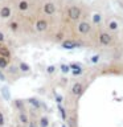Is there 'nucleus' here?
<instances>
[{
  "instance_id": "nucleus-1",
  "label": "nucleus",
  "mask_w": 123,
  "mask_h": 127,
  "mask_svg": "<svg viewBox=\"0 0 123 127\" xmlns=\"http://www.w3.org/2000/svg\"><path fill=\"white\" fill-rule=\"evenodd\" d=\"M67 13H69V17L71 20H78L79 17H81V8L79 7H70L69 9H67Z\"/></svg>"
},
{
  "instance_id": "nucleus-2",
  "label": "nucleus",
  "mask_w": 123,
  "mask_h": 127,
  "mask_svg": "<svg viewBox=\"0 0 123 127\" xmlns=\"http://www.w3.org/2000/svg\"><path fill=\"white\" fill-rule=\"evenodd\" d=\"M61 46L63 48V49H74V48L82 46V44L74 41V40H65V41H62Z\"/></svg>"
},
{
  "instance_id": "nucleus-3",
  "label": "nucleus",
  "mask_w": 123,
  "mask_h": 127,
  "mask_svg": "<svg viewBox=\"0 0 123 127\" xmlns=\"http://www.w3.org/2000/svg\"><path fill=\"white\" fill-rule=\"evenodd\" d=\"M99 42L102 44V45H105V46H107V45H110L111 42H113V37L109 34V33H106V32H103V33H101L99 34Z\"/></svg>"
},
{
  "instance_id": "nucleus-4",
  "label": "nucleus",
  "mask_w": 123,
  "mask_h": 127,
  "mask_svg": "<svg viewBox=\"0 0 123 127\" xmlns=\"http://www.w3.org/2000/svg\"><path fill=\"white\" fill-rule=\"evenodd\" d=\"M83 93V86L81 82H75L73 86H71V94L75 95V97H79Z\"/></svg>"
},
{
  "instance_id": "nucleus-5",
  "label": "nucleus",
  "mask_w": 123,
  "mask_h": 127,
  "mask_svg": "<svg viewBox=\"0 0 123 127\" xmlns=\"http://www.w3.org/2000/svg\"><path fill=\"white\" fill-rule=\"evenodd\" d=\"M91 29V27H90V24L87 23V21H82V23H79V25H78V32L81 34H86V33H89Z\"/></svg>"
},
{
  "instance_id": "nucleus-6",
  "label": "nucleus",
  "mask_w": 123,
  "mask_h": 127,
  "mask_svg": "<svg viewBox=\"0 0 123 127\" xmlns=\"http://www.w3.org/2000/svg\"><path fill=\"white\" fill-rule=\"evenodd\" d=\"M44 12H45L46 15H53L54 12H56V5L53 3H46L45 5H44Z\"/></svg>"
},
{
  "instance_id": "nucleus-7",
  "label": "nucleus",
  "mask_w": 123,
  "mask_h": 127,
  "mask_svg": "<svg viewBox=\"0 0 123 127\" xmlns=\"http://www.w3.org/2000/svg\"><path fill=\"white\" fill-rule=\"evenodd\" d=\"M46 28H48V23H46V20H38V21L36 23V31H38V32H44V31H46Z\"/></svg>"
},
{
  "instance_id": "nucleus-8",
  "label": "nucleus",
  "mask_w": 123,
  "mask_h": 127,
  "mask_svg": "<svg viewBox=\"0 0 123 127\" xmlns=\"http://www.w3.org/2000/svg\"><path fill=\"white\" fill-rule=\"evenodd\" d=\"M0 16H1L3 19H8L11 16V8L9 7H3L1 9H0Z\"/></svg>"
},
{
  "instance_id": "nucleus-9",
  "label": "nucleus",
  "mask_w": 123,
  "mask_h": 127,
  "mask_svg": "<svg viewBox=\"0 0 123 127\" xmlns=\"http://www.w3.org/2000/svg\"><path fill=\"white\" fill-rule=\"evenodd\" d=\"M1 94H3V98L5 99V101H9L11 99V93H9V90H8L7 86L1 87Z\"/></svg>"
},
{
  "instance_id": "nucleus-10",
  "label": "nucleus",
  "mask_w": 123,
  "mask_h": 127,
  "mask_svg": "<svg viewBox=\"0 0 123 127\" xmlns=\"http://www.w3.org/2000/svg\"><path fill=\"white\" fill-rule=\"evenodd\" d=\"M19 69L23 71V73H29L31 71V66L28 65V64H25V62H20L19 64Z\"/></svg>"
},
{
  "instance_id": "nucleus-11",
  "label": "nucleus",
  "mask_w": 123,
  "mask_h": 127,
  "mask_svg": "<svg viewBox=\"0 0 123 127\" xmlns=\"http://www.w3.org/2000/svg\"><path fill=\"white\" fill-rule=\"evenodd\" d=\"M28 103L32 105L34 109H40V107H41V103H40V101H38V99H36V98H29V99H28Z\"/></svg>"
},
{
  "instance_id": "nucleus-12",
  "label": "nucleus",
  "mask_w": 123,
  "mask_h": 127,
  "mask_svg": "<svg viewBox=\"0 0 123 127\" xmlns=\"http://www.w3.org/2000/svg\"><path fill=\"white\" fill-rule=\"evenodd\" d=\"M57 109H58V111H60V114H61V118L63 119V121H66V119H67V115H66V111H65V109H63V106L61 105V103H58V105H57Z\"/></svg>"
},
{
  "instance_id": "nucleus-13",
  "label": "nucleus",
  "mask_w": 123,
  "mask_h": 127,
  "mask_svg": "<svg viewBox=\"0 0 123 127\" xmlns=\"http://www.w3.org/2000/svg\"><path fill=\"white\" fill-rule=\"evenodd\" d=\"M28 8H29V4H28V1H25V0H21V1L19 3V9L24 12V11H27Z\"/></svg>"
},
{
  "instance_id": "nucleus-14",
  "label": "nucleus",
  "mask_w": 123,
  "mask_h": 127,
  "mask_svg": "<svg viewBox=\"0 0 123 127\" xmlns=\"http://www.w3.org/2000/svg\"><path fill=\"white\" fill-rule=\"evenodd\" d=\"M0 56H3V57L5 58H9L11 57V52L7 49V48H1L0 46Z\"/></svg>"
},
{
  "instance_id": "nucleus-15",
  "label": "nucleus",
  "mask_w": 123,
  "mask_h": 127,
  "mask_svg": "<svg viewBox=\"0 0 123 127\" xmlns=\"http://www.w3.org/2000/svg\"><path fill=\"white\" fill-rule=\"evenodd\" d=\"M5 67H8V58L0 56V69H5Z\"/></svg>"
},
{
  "instance_id": "nucleus-16",
  "label": "nucleus",
  "mask_w": 123,
  "mask_h": 127,
  "mask_svg": "<svg viewBox=\"0 0 123 127\" xmlns=\"http://www.w3.org/2000/svg\"><path fill=\"white\" fill-rule=\"evenodd\" d=\"M49 126V121L46 117H41L40 118V127H48Z\"/></svg>"
},
{
  "instance_id": "nucleus-17",
  "label": "nucleus",
  "mask_w": 123,
  "mask_h": 127,
  "mask_svg": "<svg viewBox=\"0 0 123 127\" xmlns=\"http://www.w3.org/2000/svg\"><path fill=\"white\" fill-rule=\"evenodd\" d=\"M109 29L110 31H117L118 29V23L115 21V20H111L109 23Z\"/></svg>"
},
{
  "instance_id": "nucleus-18",
  "label": "nucleus",
  "mask_w": 123,
  "mask_h": 127,
  "mask_svg": "<svg viewBox=\"0 0 123 127\" xmlns=\"http://www.w3.org/2000/svg\"><path fill=\"white\" fill-rule=\"evenodd\" d=\"M19 118H20V122L24 123V125H27V123H28V117H27L25 113H20L19 114Z\"/></svg>"
},
{
  "instance_id": "nucleus-19",
  "label": "nucleus",
  "mask_w": 123,
  "mask_h": 127,
  "mask_svg": "<svg viewBox=\"0 0 123 127\" xmlns=\"http://www.w3.org/2000/svg\"><path fill=\"white\" fill-rule=\"evenodd\" d=\"M101 21H102V16L99 13H94L93 15V23L94 24H99Z\"/></svg>"
},
{
  "instance_id": "nucleus-20",
  "label": "nucleus",
  "mask_w": 123,
  "mask_h": 127,
  "mask_svg": "<svg viewBox=\"0 0 123 127\" xmlns=\"http://www.w3.org/2000/svg\"><path fill=\"white\" fill-rule=\"evenodd\" d=\"M61 71L63 74L70 73V65H65V64H61Z\"/></svg>"
},
{
  "instance_id": "nucleus-21",
  "label": "nucleus",
  "mask_w": 123,
  "mask_h": 127,
  "mask_svg": "<svg viewBox=\"0 0 123 127\" xmlns=\"http://www.w3.org/2000/svg\"><path fill=\"white\" fill-rule=\"evenodd\" d=\"M82 73H83V70H82L81 66L77 67V69H71V74H73V75H81Z\"/></svg>"
},
{
  "instance_id": "nucleus-22",
  "label": "nucleus",
  "mask_w": 123,
  "mask_h": 127,
  "mask_svg": "<svg viewBox=\"0 0 123 127\" xmlns=\"http://www.w3.org/2000/svg\"><path fill=\"white\" fill-rule=\"evenodd\" d=\"M13 105L17 107V109H20V110H23V101H19V99H15L13 101Z\"/></svg>"
},
{
  "instance_id": "nucleus-23",
  "label": "nucleus",
  "mask_w": 123,
  "mask_h": 127,
  "mask_svg": "<svg viewBox=\"0 0 123 127\" xmlns=\"http://www.w3.org/2000/svg\"><path fill=\"white\" fill-rule=\"evenodd\" d=\"M54 71H56V67H54L53 65H50V66L46 67V73H48V74H53Z\"/></svg>"
},
{
  "instance_id": "nucleus-24",
  "label": "nucleus",
  "mask_w": 123,
  "mask_h": 127,
  "mask_svg": "<svg viewBox=\"0 0 123 127\" xmlns=\"http://www.w3.org/2000/svg\"><path fill=\"white\" fill-rule=\"evenodd\" d=\"M66 121H67V123L70 125V127H75V126H77V125H75V121H74V119H71V118H67Z\"/></svg>"
},
{
  "instance_id": "nucleus-25",
  "label": "nucleus",
  "mask_w": 123,
  "mask_h": 127,
  "mask_svg": "<svg viewBox=\"0 0 123 127\" xmlns=\"http://www.w3.org/2000/svg\"><path fill=\"white\" fill-rule=\"evenodd\" d=\"M98 61H99V56L98 54H95V56L91 57V62H93V64H97Z\"/></svg>"
},
{
  "instance_id": "nucleus-26",
  "label": "nucleus",
  "mask_w": 123,
  "mask_h": 127,
  "mask_svg": "<svg viewBox=\"0 0 123 127\" xmlns=\"http://www.w3.org/2000/svg\"><path fill=\"white\" fill-rule=\"evenodd\" d=\"M54 98H56V101H57V103H62V97L60 94H54Z\"/></svg>"
},
{
  "instance_id": "nucleus-27",
  "label": "nucleus",
  "mask_w": 123,
  "mask_h": 127,
  "mask_svg": "<svg viewBox=\"0 0 123 127\" xmlns=\"http://www.w3.org/2000/svg\"><path fill=\"white\" fill-rule=\"evenodd\" d=\"M81 65L79 64H75V62H71L70 64V69H77V67H79Z\"/></svg>"
},
{
  "instance_id": "nucleus-28",
  "label": "nucleus",
  "mask_w": 123,
  "mask_h": 127,
  "mask_svg": "<svg viewBox=\"0 0 123 127\" xmlns=\"http://www.w3.org/2000/svg\"><path fill=\"white\" fill-rule=\"evenodd\" d=\"M1 126H4V115L0 113V127Z\"/></svg>"
},
{
  "instance_id": "nucleus-29",
  "label": "nucleus",
  "mask_w": 123,
  "mask_h": 127,
  "mask_svg": "<svg viewBox=\"0 0 123 127\" xmlns=\"http://www.w3.org/2000/svg\"><path fill=\"white\" fill-rule=\"evenodd\" d=\"M11 28H12V31H16V29H17V24H16V23H12V24H11Z\"/></svg>"
},
{
  "instance_id": "nucleus-30",
  "label": "nucleus",
  "mask_w": 123,
  "mask_h": 127,
  "mask_svg": "<svg viewBox=\"0 0 123 127\" xmlns=\"http://www.w3.org/2000/svg\"><path fill=\"white\" fill-rule=\"evenodd\" d=\"M0 81H5V75H4L1 71H0Z\"/></svg>"
},
{
  "instance_id": "nucleus-31",
  "label": "nucleus",
  "mask_w": 123,
  "mask_h": 127,
  "mask_svg": "<svg viewBox=\"0 0 123 127\" xmlns=\"http://www.w3.org/2000/svg\"><path fill=\"white\" fill-rule=\"evenodd\" d=\"M3 41H4V34L0 32V42H3Z\"/></svg>"
},
{
  "instance_id": "nucleus-32",
  "label": "nucleus",
  "mask_w": 123,
  "mask_h": 127,
  "mask_svg": "<svg viewBox=\"0 0 123 127\" xmlns=\"http://www.w3.org/2000/svg\"><path fill=\"white\" fill-rule=\"evenodd\" d=\"M61 38H62V34L58 33V34H57V40H61Z\"/></svg>"
},
{
  "instance_id": "nucleus-33",
  "label": "nucleus",
  "mask_w": 123,
  "mask_h": 127,
  "mask_svg": "<svg viewBox=\"0 0 123 127\" xmlns=\"http://www.w3.org/2000/svg\"><path fill=\"white\" fill-rule=\"evenodd\" d=\"M29 127H37V126H36L34 123H29Z\"/></svg>"
},
{
  "instance_id": "nucleus-34",
  "label": "nucleus",
  "mask_w": 123,
  "mask_h": 127,
  "mask_svg": "<svg viewBox=\"0 0 123 127\" xmlns=\"http://www.w3.org/2000/svg\"><path fill=\"white\" fill-rule=\"evenodd\" d=\"M61 127H66V126H65V125H62V126H61Z\"/></svg>"
}]
</instances>
